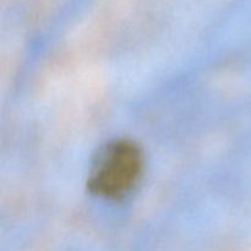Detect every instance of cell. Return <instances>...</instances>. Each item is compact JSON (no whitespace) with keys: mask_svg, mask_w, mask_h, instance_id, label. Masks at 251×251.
<instances>
[{"mask_svg":"<svg viewBox=\"0 0 251 251\" xmlns=\"http://www.w3.org/2000/svg\"><path fill=\"white\" fill-rule=\"evenodd\" d=\"M144 172L141 147L131 140H113L95 156L87 179L88 190L105 200H123L136 189Z\"/></svg>","mask_w":251,"mask_h":251,"instance_id":"obj_1","label":"cell"}]
</instances>
